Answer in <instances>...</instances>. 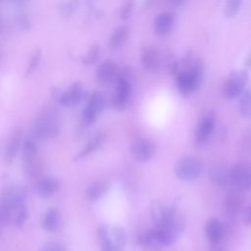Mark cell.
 I'll list each match as a JSON object with an SVG mask.
<instances>
[{
	"label": "cell",
	"mask_w": 251,
	"mask_h": 251,
	"mask_svg": "<svg viewBox=\"0 0 251 251\" xmlns=\"http://www.w3.org/2000/svg\"><path fill=\"white\" fill-rule=\"evenodd\" d=\"M135 6V0H124L120 9V19L126 21L130 18Z\"/></svg>",
	"instance_id": "29"
},
{
	"label": "cell",
	"mask_w": 251,
	"mask_h": 251,
	"mask_svg": "<svg viewBox=\"0 0 251 251\" xmlns=\"http://www.w3.org/2000/svg\"><path fill=\"white\" fill-rule=\"evenodd\" d=\"M41 251H67L65 246L62 245L61 243L58 242H50L48 244H46Z\"/></svg>",
	"instance_id": "33"
},
{
	"label": "cell",
	"mask_w": 251,
	"mask_h": 251,
	"mask_svg": "<svg viewBox=\"0 0 251 251\" xmlns=\"http://www.w3.org/2000/svg\"><path fill=\"white\" fill-rule=\"evenodd\" d=\"M130 154L138 162H147L155 154L154 143L146 138L136 139L130 145Z\"/></svg>",
	"instance_id": "15"
},
{
	"label": "cell",
	"mask_w": 251,
	"mask_h": 251,
	"mask_svg": "<svg viewBox=\"0 0 251 251\" xmlns=\"http://www.w3.org/2000/svg\"><path fill=\"white\" fill-rule=\"evenodd\" d=\"M186 67L183 71H179L176 75V86L180 94L189 95L193 93L200 86L203 74L204 66L198 59L189 57L185 59Z\"/></svg>",
	"instance_id": "1"
},
{
	"label": "cell",
	"mask_w": 251,
	"mask_h": 251,
	"mask_svg": "<svg viewBox=\"0 0 251 251\" xmlns=\"http://www.w3.org/2000/svg\"><path fill=\"white\" fill-rule=\"evenodd\" d=\"M86 97L83 84L80 81L72 83L67 89L59 92L57 95V101L61 106L64 107H75L78 105Z\"/></svg>",
	"instance_id": "10"
},
{
	"label": "cell",
	"mask_w": 251,
	"mask_h": 251,
	"mask_svg": "<svg viewBox=\"0 0 251 251\" xmlns=\"http://www.w3.org/2000/svg\"><path fill=\"white\" fill-rule=\"evenodd\" d=\"M100 251H123L126 245L124 229L118 226L104 224L97 230Z\"/></svg>",
	"instance_id": "2"
},
{
	"label": "cell",
	"mask_w": 251,
	"mask_h": 251,
	"mask_svg": "<svg viewBox=\"0 0 251 251\" xmlns=\"http://www.w3.org/2000/svg\"><path fill=\"white\" fill-rule=\"evenodd\" d=\"M229 171L230 168H226V166H215L210 170V177L218 185L226 187L227 185H230Z\"/></svg>",
	"instance_id": "22"
},
{
	"label": "cell",
	"mask_w": 251,
	"mask_h": 251,
	"mask_svg": "<svg viewBox=\"0 0 251 251\" xmlns=\"http://www.w3.org/2000/svg\"><path fill=\"white\" fill-rule=\"evenodd\" d=\"M176 212L177 210L174 206L166 205L160 201H153L151 203V218L157 227H165Z\"/></svg>",
	"instance_id": "12"
},
{
	"label": "cell",
	"mask_w": 251,
	"mask_h": 251,
	"mask_svg": "<svg viewBox=\"0 0 251 251\" xmlns=\"http://www.w3.org/2000/svg\"><path fill=\"white\" fill-rule=\"evenodd\" d=\"M118 76L119 75L117 65L110 59L104 60L97 67L96 80L102 86H109L113 82H116Z\"/></svg>",
	"instance_id": "14"
},
{
	"label": "cell",
	"mask_w": 251,
	"mask_h": 251,
	"mask_svg": "<svg viewBox=\"0 0 251 251\" xmlns=\"http://www.w3.org/2000/svg\"><path fill=\"white\" fill-rule=\"evenodd\" d=\"M100 53H101L100 45L98 43H92L90 45V47L88 48L87 52L83 55V57L81 59L82 64L87 65V66H91V65L95 64L100 57Z\"/></svg>",
	"instance_id": "27"
},
{
	"label": "cell",
	"mask_w": 251,
	"mask_h": 251,
	"mask_svg": "<svg viewBox=\"0 0 251 251\" xmlns=\"http://www.w3.org/2000/svg\"><path fill=\"white\" fill-rule=\"evenodd\" d=\"M242 0H226L224 6V15L227 19L234 18L240 11Z\"/></svg>",
	"instance_id": "28"
},
{
	"label": "cell",
	"mask_w": 251,
	"mask_h": 251,
	"mask_svg": "<svg viewBox=\"0 0 251 251\" xmlns=\"http://www.w3.org/2000/svg\"><path fill=\"white\" fill-rule=\"evenodd\" d=\"M140 62L147 72H157L161 65L159 52L152 46L144 47L140 53Z\"/></svg>",
	"instance_id": "17"
},
{
	"label": "cell",
	"mask_w": 251,
	"mask_h": 251,
	"mask_svg": "<svg viewBox=\"0 0 251 251\" xmlns=\"http://www.w3.org/2000/svg\"><path fill=\"white\" fill-rule=\"evenodd\" d=\"M21 141H22V130L17 128L14 130L12 135L10 136L4 151V159L7 163H12L15 159L20 147H21Z\"/></svg>",
	"instance_id": "20"
},
{
	"label": "cell",
	"mask_w": 251,
	"mask_h": 251,
	"mask_svg": "<svg viewBox=\"0 0 251 251\" xmlns=\"http://www.w3.org/2000/svg\"><path fill=\"white\" fill-rule=\"evenodd\" d=\"M18 25L19 27L22 29V30H27L29 29L30 27V21H29V18L27 17L26 14L25 13H22L19 15L18 17Z\"/></svg>",
	"instance_id": "32"
},
{
	"label": "cell",
	"mask_w": 251,
	"mask_h": 251,
	"mask_svg": "<svg viewBox=\"0 0 251 251\" xmlns=\"http://www.w3.org/2000/svg\"><path fill=\"white\" fill-rule=\"evenodd\" d=\"M230 185L238 190H251V163H238L230 168Z\"/></svg>",
	"instance_id": "8"
},
{
	"label": "cell",
	"mask_w": 251,
	"mask_h": 251,
	"mask_svg": "<svg viewBox=\"0 0 251 251\" xmlns=\"http://www.w3.org/2000/svg\"><path fill=\"white\" fill-rule=\"evenodd\" d=\"M175 23L176 16L173 12H162L154 20V31L159 36H166L174 28Z\"/></svg>",
	"instance_id": "16"
},
{
	"label": "cell",
	"mask_w": 251,
	"mask_h": 251,
	"mask_svg": "<svg viewBox=\"0 0 251 251\" xmlns=\"http://www.w3.org/2000/svg\"><path fill=\"white\" fill-rule=\"evenodd\" d=\"M40 59H41V51L40 50H34L28 60L27 63V67H26V72H25V75L31 74L39 65L40 63Z\"/></svg>",
	"instance_id": "30"
},
{
	"label": "cell",
	"mask_w": 251,
	"mask_h": 251,
	"mask_svg": "<svg viewBox=\"0 0 251 251\" xmlns=\"http://www.w3.org/2000/svg\"><path fill=\"white\" fill-rule=\"evenodd\" d=\"M76 7V0H63L60 4V13L64 16H70Z\"/></svg>",
	"instance_id": "31"
},
{
	"label": "cell",
	"mask_w": 251,
	"mask_h": 251,
	"mask_svg": "<svg viewBox=\"0 0 251 251\" xmlns=\"http://www.w3.org/2000/svg\"><path fill=\"white\" fill-rule=\"evenodd\" d=\"M245 218H246V221L251 224V204L247 207L246 209V213H245Z\"/></svg>",
	"instance_id": "35"
},
{
	"label": "cell",
	"mask_w": 251,
	"mask_h": 251,
	"mask_svg": "<svg viewBox=\"0 0 251 251\" xmlns=\"http://www.w3.org/2000/svg\"><path fill=\"white\" fill-rule=\"evenodd\" d=\"M205 234L211 244H218L224 235V226L219 219L211 218L205 224Z\"/></svg>",
	"instance_id": "19"
},
{
	"label": "cell",
	"mask_w": 251,
	"mask_h": 251,
	"mask_svg": "<svg viewBox=\"0 0 251 251\" xmlns=\"http://www.w3.org/2000/svg\"><path fill=\"white\" fill-rule=\"evenodd\" d=\"M203 171L201 160L194 156H185L180 158L175 165V174L177 178L185 181H191L200 176Z\"/></svg>",
	"instance_id": "5"
},
{
	"label": "cell",
	"mask_w": 251,
	"mask_h": 251,
	"mask_svg": "<svg viewBox=\"0 0 251 251\" xmlns=\"http://www.w3.org/2000/svg\"><path fill=\"white\" fill-rule=\"evenodd\" d=\"M244 142H245V146L251 150V128H249V130L246 132V135L244 137Z\"/></svg>",
	"instance_id": "34"
},
{
	"label": "cell",
	"mask_w": 251,
	"mask_h": 251,
	"mask_svg": "<svg viewBox=\"0 0 251 251\" xmlns=\"http://www.w3.org/2000/svg\"><path fill=\"white\" fill-rule=\"evenodd\" d=\"M216 125L215 117L213 114L208 113L205 114L199 121L198 126L195 129L194 133V143L197 146H200L210 138L211 134L214 131Z\"/></svg>",
	"instance_id": "13"
},
{
	"label": "cell",
	"mask_w": 251,
	"mask_h": 251,
	"mask_svg": "<svg viewBox=\"0 0 251 251\" xmlns=\"http://www.w3.org/2000/svg\"><path fill=\"white\" fill-rule=\"evenodd\" d=\"M60 223H61V218H60L59 211L55 208H49L48 210L45 211L43 215L41 226L45 230L49 232H54L59 228Z\"/></svg>",
	"instance_id": "21"
},
{
	"label": "cell",
	"mask_w": 251,
	"mask_h": 251,
	"mask_svg": "<svg viewBox=\"0 0 251 251\" xmlns=\"http://www.w3.org/2000/svg\"><path fill=\"white\" fill-rule=\"evenodd\" d=\"M128 38V28L125 25L118 26L110 37V46L113 49L119 48L126 41Z\"/></svg>",
	"instance_id": "25"
},
{
	"label": "cell",
	"mask_w": 251,
	"mask_h": 251,
	"mask_svg": "<svg viewBox=\"0 0 251 251\" xmlns=\"http://www.w3.org/2000/svg\"><path fill=\"white\" fill-rule=\"evenodd\" d=\"M115 92L111 100V104L114 109L122 111L125 110L131 97V84L128 78L125 75H119L116 82Z\"/></svg>",
	"instance_id": "9"
},
{
	"label": "cell",
	"mask_w": 251,
	"mask_h": 251,
	"mask_svg": "<svg viewBox=\"0 0 251 251\" xmlns=\"http://www.w3.org/2000/svg\"><path fill=\"white\" fill-rule=\"evenodd\" d=\"M175 240L162 228H150L137 237V244L142 249L148 251H159L170 246Z\"/></svg>",
	"instance_id": "4"
},
{
	"label": "cell",
	"mask_w": 251,
	"mask_h": 251,
	"mask_svg": "<svg viewBox=\"0 0 251 251\" xmlns=\"http://www.w3.org/2000/svg\"><path fill=\"white\" fill-rule=\"evenodd\" d=\"M248 75L245 71H235L231 73L223 85V94L226 99L239 97L245 90Z\"/></svg>",
	"instance_id": "7"
},
{
	"label": "cell",
	"mask_w": 251,
	"mask_h": 251,
	"mask_svg": "<svg viewBox=\"0 0 251 251\" xmlns=\"http://www.w3.org/2000/svg\"><path fill=\"white\" fill-rule=\"evenodd\" d=\"M110 182L107 180H99L91 184L85 191V197L89 201H95L104 196L109 190Z\"/></svg>",
	"instance_id": "23"
},
{
	"label": "cell",
	"mask_w": 251,
	"mask_h": 251,
	"mask_svg": "<svg viewBox=\"0 0 251 251\" xmlns=\"http://www.w3.org/2000/svg\"><path fill=\"white\" fill-rule=\"evenodd\" d=\"M103 139H104L103 133L98 132V133L94 134V135L88 140V142L85 144V146L81 149V151L76 154V156L75 157V160L84 158V157L90 155L92 152L96 151V150L100 147V145L102 144Z\"/></svg>",
	"instance_id": "24"
},
{
	"label": "cell",
	"mask_w": 251,
	"mask_h": 251,
	"mask_svg": "<svg viewBox=\"0 0 251 251\" xmlns=\"http://www.w3.org/2000/svg\"><path fill=\"white\" fill-rule=\"evenodd\" d=\"M245 65L248 67V68H251V53L248 55V57L246 58L245 60Z\"/></svg>",
	"instance_id": "36"
},
{
	"label": "cell",
	"mask_w": 251,
	"mask_h": 251,
	"mask_svg": "<svg viewBox=\"0 0 251 251\" xmlns=\"http://www.w3.org/2000/svg\"><path fill=\"white\" fill-rule=\"evenodd\" d=\"M60 130L58 115L52 109L41 112L34 121L33 133L40 140H47L55 137Z\"/></svg>",
	"instance_id": "3"
},
{
	"label": "cell",
	"mask_w": 251,
	"mask_h": 251,
	"mask_svg": "<svg viewBox=\"0 0 251 251\" xmlns=\"http://www.w3.org/2000/svg\"><path fill=\"white\" fill-rule=\"evenodd\" d=\"M173 2H175V3H182V2H184L185 0H172Z\"/></svg>",
	"instance_id": "37"
},
{
	"label": "cell",
	"mask_w": 251,
	"mask_h": 251,
	"mask_svg": "<svg viewBox=\"0 0 251 251\" xmlns=\"http://www.w3.org/2000/svg\"><path fill=\"white\" fill-rule=\"evenodd\" d=\"M27 191L22 185H11L4 189L1 196V208L14 209L25 203Z\"/></svg>",
	"instance_id": "11"
},
{
	"label": "cell",
	"mask_w": 251,
	"mask_h": 251,
	"mask_svg": "<svg viewBox=\"0 0 251 251\" xmlns=\"http://www.w3.org/2000/svg\"><path fill=\"white\" fill-rule=\"evenodd\" d=\"M238 111L241 116L251 118V89L245 90L241 95L238 103Z\"/></svg>",
	"instance_id": "26"
},
{
	"label": "cell",
	"mask_w": 251,
	"mask_h": 251,
	"mask_svg": "<svg viewBox=\"0 0 251 251\" xmlns=\"http://www.w3.org/2000/svg\"><path fill=\"white\" fill-rule=\"evenodd\" d=\"M35 189L40 197L49 198L59 190V181L51 176L40 177L35 182Z\"/></svg>",
	"instance_id": "18"
},
{
	"label": "cell",
	"mask_w": 251,
	"mask_h": 251,
	"mask_svg": "<svg viewBox=\"0 0 251 251\" xmlns=\"http://www.w3.org/2000/svg\"><path fill=\"white\" fill-rule=\"evenodd\" d=\"M106 98L103 93L99 91H95L91 93L86 101V105L84 106L81 113V122L84 126H88L94 124L99 117L100 113L104 111L106 108Z\"/></svg>",
	"instance_id": "6"
}]
</instances>
